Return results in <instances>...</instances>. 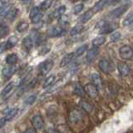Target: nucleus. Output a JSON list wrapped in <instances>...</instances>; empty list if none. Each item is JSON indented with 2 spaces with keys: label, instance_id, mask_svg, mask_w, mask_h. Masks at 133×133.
Instances as JSON below:
<instances>
[{
  "label": "nucleus",
  "instance_id": "1",
  "mask_svg": "<svg viewBox=\"0 0 133 133\" xmlns=\"http://www.w3.org/2000/svg\"><path fill=\"white\" fill-rule=\"evenodd\" d=\"M100 33L101 34H109L112 32H114L118 28V24L116 23H107L102 21L100 23Z\"/></svg>",
  "mask_w": 133,
  "mask_h": 133
},
{
  "label": "nucleus",
  "instance_id": "2",
  "mask_svg": "<svg viewBox=\"0 0 133 133\" xmlns=\"http://www.w3.org/2000/svg\"><path fill=\"white\" fill-rule=\"evenodd\" d=\"M54 65V62L52 59H47L41 62L38 66V72L41 76H45L47 75L50 71L52 70V66Z\"/></svg>",
  "mask_w": 133,
  "mask_h": 133
},
{
  "label": "nucleus",
  "instance_id": "3",
  "mask_svg": "<svg viewBox=\"0 0 133 133\" xmlns=\"http://www.w3.org/2000/svg\"><path fill=\"white\" fill-rule=\"evenodd\" d=\"M128 9H129V5H128V4H126V5H122V6H120L118 8H115V9H113V10H111L109 12V17H110L111 18H112V19L119 18Z\"/></svg>",
  "mask_w": 133,
  "mask_h": 133
},
{
  "label": "nucleus",
  "instance_id": "4",
  "mask_svg": "<svg viewBox=\"0 0 133 133\" xmlns=\"http://www.w3.org/2000/svg\"><path fill=\"white\" fill-rule=\"evenodd\" d=\"M66 33V28L65 27H62L58 25V26H55L51 28L48 30V36L52 37H62L65 35Z\"/></svg>",
  "mask_w": 133,
  "mask_h": 133
},
{
  "label": "nucleus",
  "instance_id": "5",
  "mask_svg": "<svg viewBox=\"0 0 133 133\" xmlns=\"http://www.w3.org/2000/svg\"><path fill=\"white\" fill-rule=\"evenodd\" d=\"M119 54L120 57L125 60H131L132 58V49L131 47H129L127 45L122 46V48H120L119 49Z\"/></svg>",
  "mask_w": 133,
  "mask_h": 133
},
{
  "label": "nucleus",
  "instance_id": "6",
  "mask_svg": "<svg viewBox=\"0 0 133 133\" xmlns=\"http://www.w3.org/2000/svg\"><path fill=\"white\" fill-rule=\"evenodd\" d=\"M86 94H87L91 98H96L98 96V89L92 83H87V84L83 87Z\"/></svg>",
  "mask_w": 133,
  "mask_h": 133
},
{
  "label": "nucleus",
  "instance_id": "7",
  "mask_svg": "<svg viewBox=\"0 0 133 133\" xmlns=\"http://www.w3.org/2000/svg\"><path fill=\"white\" fill-rule=\"evenodd\" d=\"M98 54H99V49L97 47L91 48V49H89L88 51H87V53L86 57H85L86 62L87 64L91 63V62H92L97 57Z\"/></svg>",
  "mask_w": 133,
  "mask_h": 133
},
{
  "label": "nucleus",
  "instance_id": "8",
  "mask_svg": "<svg viewBox=\"0 0 133 133\" xmlns=\"http://www.w3.org/2000/svg\"><path fill=\"white\" fill-rule=\"evenodd\" d=\"M69 121L73 124H77L80 122L82 119V113L77 110V109H73L69 112Z\"/></svg>",
  "mask_w": 133,
  "mask_h": 133
},
{
  "label": "nucleus",
  "instance_id": "9",
  "mask_svg": "<svg viewBox=\"0 0 133 133\" xmlns=\"http://www.w3.org/2000/svg\"><path fill=\"white\" fill-rule=\"evenodd\" d=\"M32 126L36 130H42L44 127V120L43 116L39 114H37L32 116Z\"/></svg>",
  "mask_w": 133,
  "mask_h": 133
},
{
  "label": "nucleus",
  "instance_id": "10",
  "mask_svg": "<svg viewBox=\"0 0 133 133\" xmlns=\"http://www.w3.org/2000/svg\"><path fill=\"white\" fill-rule=\"evenodd\" d=\"M17 72V68L14 65H9L8 66H5L3 68L2 74L3 77L5 79H9L11 78Z\"/></svg>",
  "mask_w": 133,
  "mask_h": 133
},
{
  "label": "nucleus",
  "instance_id": "11",
  "mask_svg": "<svg viewBox=\"0 0 133 133\" xmlns=\"http://www.w3.org/2000/svg\"><path fill=\"white\" fill-rule=\"evenodd\" d=\"M98 66L102 72L108 73V72H111V65L110 63V62L108 61L107 58H102V59L100 60L98 62Z\"/></svg>",
  "mask_w": 133,
  "mask_h": 133
},
{
  "label": "nucleus",
  "instance_id": "12",
  "mask_svg": "<svg viewBox=\"0 0 133 133\" xmlns=\"http://www.w3.org/2000/svg\"><path fill=\"white\" fill-rule=\"evenodd\" d=\"M18 108H7V109L3 111L4 114V120L6 122H10V121L15 117V116L18 114Z\"/></svg>",
  "mask_w": 133,
  "mask_h": 133
},
{
  "label": "nucleus",
  "instance_id": "13",
  "mask_svg": "<svg viewBox=\"0 0 133 133\" xmlns=\"http://www.w3.org/2000/svg\"><path fill=\"white\" fill-rule=\"evenodd\" d=\"M117 69L122 77H127L131 73V68L127 63L125 62H119L117 64Z\"/></svg>",
  "mask_w": 133,
  "mask_h": 133
},
{
  "label": "nucleus",
  "instance_id": "14",
  "mask_svg": "<svg viewBox=\"0 0 133 133\" xmlns=\"http://www.w3.org/2000/svg\"><path fill=\"white\" fill-rule=\"evenodd\" d=\"M96 12L93 10V8H91V9H89L87 10V12H85L84 14H83L81 17L80 18H79V21H80L81 23H87L89 20H91V18H93V16L95 15Z\"/></svg>",
  "mask_w": 133,
  "mask_h": 133
},
{
  "label": "nucleus",
  "instance_id": "15",
  "mask_svg": "<svg viewBox=\"0 0 133 133\" xmlns=\"http://www.w3.org/2000/svg\"><path fill=\"white\" fill-rule=\"evenodd\" d=\"M91 80L92 82V84H94L96 87H97V89L100 90L102 88V77L101 76L97 73V72H94V73H91Z\"/></svg>",
  "mask_w": 133,
  "mask_h": 133
},
{
  "label": "nucleus",
  "instance_id": "16",
  "mask_svg": "<svg viewBox=\"0 0 133 133\" xmlns=\"http://www.w3.org/2000/svg\"><path fill=\"white\" fill-rule=\"evenodd\" d=\"M75 57V53L74 52H70L66 54V55L62 57V59L61 60L60 62V68H65L66 66H68L71 62L72 61V59Z\"/></svg>",
  "mask_w": 133,
  "mask_h": 133
},
{
  "label": "nucleus",
  "instance_id": "17",
  "mask_svg": "<svg viewBox=\"0 0 133 133\" xmlns=\"http://www.w3.org/2000/svg\"><path fill=\"white\" fill-rule=\"evenodd\" d=\"M33 45H34V42H33L30 35L25 37L23 39V46L27 51H30V50L33 48Z\"/></svg>",
  "mask_w": 133,
  "mask_h": 133
},
{
  "label": "nucleus",
  "instance_id": "18",
  "mask_svg": "<svg viewBox=\"0 0 133 133\" xmlns=\"http://www.w3.org/2000/svg\"><path fill=\"white\" fill-rule=\"evenodd\" d=\"M108 4H109V0H99V1H97L95 3V5L93 7V10L96 12H100L107 5H108Z\"/></svg>",
  "mask_w": 133,
  "mask_h": 133
},
{
  "label": "nucleus",
  "instance_id": "19",
  "mask_svg": "<svg viewBox=\"0 0 133 133\" xmlns=\"http://www.w3.org/2000/svg\"><path fill=\"white\" fill-rule=\"evenodd\" d=\"M14 88V82H9L8 85H6L3 87V89L1 92V97H8V95H9L12 91Z\"/></svg>",
  "mask_w": 133,
  "mask_h": 133
},
{
  "label": "nucleus",
  "instance_id": "20",
  "mask_svg": "<svg viewBox=\"0 0 133 133\" xmlns=\"http://www.w3.org/2000/svg\"><path fill=\"white\" fill-rule=\"evenodd\" d=\"M65 12H66V6L62 5L60 7H58L51 14V16L52 18H60L61 16L65 14Z\"/></svg>",
  "mask_w": 133,
  "mask_h": 133
},
{
  "label": "nucleus",
  "instance_id": "21",
  "mask_svg": "<svg viewBox=\"0 0 133 133\" xmlns=\"http://www.w3.org/2000/svg\"><path fill=\"white\" fill-rule=\"evenodd\" d=\"M18 38L16 36H11L10 37H8V41L5 42L7 50L14 48V46H16V44L18 43Z\"/></svg>",
  "mask_w": 133,
  "mask_h": 133
},
{
  "label": "nucleus",
  "instance_id": "22",
  "mask_svg": "<svg viewBox=\"0 0 133 133\" xmlns=\"http://www.w3.org/2000/svg\"><path fill=\"white\" fill-rule=\"evenodd\" d=\"M18 60V57L16 53H10L6 57L5 62L8 65H15Z\"/></svg>",
  "mask_w": 133,
  "mask_h": 133
},
{
  "label": "nucleus",
  "instance_id": "23",
  "mask_svg": "<svg viewBox=\"0 0 133 133\" xmlns=\"http://www.w3.org/2000/svg\"><path fill=\"white\" fill-rule=\"evenodd\" d=\"M106 42V37L104 36H98L97 37H95V38L92 39L91 41V43H92V46L93 47H100V46L103 45Z\"/></svg>",
  "mask_w": 133,
  "mask_h": 133
},
{
  "label": "nucleus",
  "instance_id": "24",
  "mask_svg": "<svg viewBox=\"0 0 133 133\" xmlns=\"http://www.w3.org/2000/svg\"><path fill=\"white\" fill-rule=\"evenodd\" d=\"M55 80H56L55 75H50V76H48L45 79V81L43 84V87L44 89H46V88H48V87H51L54 83V82H55Z\"/></svg>",
  "mask_w": 133,
  "mask_h": 133
},
{
  "label": "nucleus",
  "instance_id": "25",
  "mask_svg": "<svg viewBox=\"0 0 133 133\" xmlns=\"http://www.w3.org/2000/svg\"><path fill=\"white\" fill-rule=\"evenodd\" d=\"M18 9L17 8L14 7L9 12H8V14L4 17V18H5L6 19H8V20H9V21H12L14 19L16 18V17H17V15H18Z\"/></svg>",
  "mask_w": 133,
  "mask_h": 133
},
{
  "label": "nucleus",
  "instance_id": "26",
  "mask_svg": "<svg viewBox=\"0 0 133 133\" xmlns=\"http://www.w3.org/2000/svg\"><path fill=\"white\" fill-rule=\"evenodd\" d=\"M83 25L82 23H78L71 29L70 30V35L71 36H76L77 34H79L82 30H83Z\"/></svg>",
  "mask_w": 133,
  "mask_h": 133
},
{
  "label": "nucleus",
  "instance_id": "27",
  "mask_svg": "<svg viewBox=\"0 0 133 133\" xmlns=\"http://www.w3.org/2000/svg\"><path fill=\"white\" fill-rule=\"evenodd\" d=\"M73 91H74V93L79 96V97H83V96H84V93H85L84 88H83L80 83H78V82L75 83Z\"/></svg>",
  "mask_w": 133,
  "mask_h": 133
},
{
  "label": "nucleus",
  "instance_id": "28",
  "mask_svg": "<svg viewBox=\"0 0 133 133\" xmlns=\"http://www.w3.org/2000/svg\"><path fill=\"white\" fill-rule=\"evenodd\" d=\"M29 28V24L27 22H20L18 25H17L16 29L18 32H26Z\"/></svg>",
  "mask_w": 133,
  "mask_h": 133
},
{
  "label": "nucleus",
  "instance_id": "29",
  "mask_svg": "<svg viewBox=\"0 0 133 133\" xmlns=\"http://www.w3.org/2000/svg\"><path fill=\"white\" fill-rule=\"evenodd\" d=\"M8 32H9V28L5 25L3 23L0 22V38H3V37H5Z\"/></svg>",
  "mask_w": 133,
  "mask_h": 133
},
{
  "label": "nucleus",
  "instance_id": "30",
  "mask_svg": "<svg viewBox=\"0 0 133 133\" xmlns=\"http://www.w3.org/2000/svg\"><path fill=\"white\" fill-rule=\"evenodd\" d=\"M53 3V0H44V1L40 4L39 9L42 11H46L52 6V4Z\"/></svg>",
  "mask_w": 133,
  "mask_h": 133
},
{
  "label": "nucleus",
  "instance_id": "31",
  "mask_svg": "<svg viewBox=\"0 0 133 133\" xmlns=\"http://www.w3.org/2000/svg\"><path fill=\"white\" fill-rule=\"evenodd\" d=\"M80 105H81L82 109L84 110L86 112H87V113H90V112L92 111V106H91L89 102L84 101V100L80 102Z\"/></svg>",
  "mask_w": 133,
  "mask_h": 133
},
{
  "label": "nucleus",
  "instance_id": "32",
  "mask_svg": "<svg viewBox=\"0 0 133 133\" xmlns=\"http://www.w3.org/2000/svg\"><path fill=\"white\" fill-rule=\"evenodd\" d=\"M37 93L30 95L28 97H27L26 100H25V105H27V106L32 105V104L37 101Z\"/></svg>",
  "mask_w": 133,
  "mask_h": 133
},
{
  "label": "nucleus",
  "instance_id": "33",
  "mask_svg": "<svg viewBox=\"0 0 133 133\" xmlns=\"http://www.w3.org/2000/svg\"><path fill=\"white\" fill-rule=\"evenodd\" d=\"M43 18V12L40 11V12H37V14H35L34 16H33L32 18H31L30 19H31L32 23L37 24V23H38L41 22V20H42V18Z\"/></svg>",
  "mask_w": 133,
  "mask_h": 133
},
{
  "label": "nucleus",
  "instance_id": "34",
  "mask_svg": "<svg viewBox=\"0 0 133 133\" xmlns=\"http://www.w3.org/2000/svg\"><path fill=\"white\" fill-rule=\"evenodd\" d=\"M121 37H122V33L120 32H112L110 35V41L111 43H116L121 39Z\"/></svg>",
  "mask_w": 133,
  "mask_h": 133
},
{
  "label": "nucleus",
  "instance_id": "35",
  "mask_svg": "<svg viewBox=\"0 0 133 133\" xmlns=\"http://www.w3.org/2000/svg\"><path fill=\"white\" fill-rule=\"evenodd\" d=\"M12 8H14V5H12V4H7L6 6H4L2 9L0 10V17L4 18V17L8 14V12H9Z\"/></svg>",
  "mask_w": 133,
  "mask_h": 133
},
{
  "label": "nucleus",
  "instance_id": "36",
  "mask_svg": "<svg viewBox=\"0 0 133 133\" xmlns=\"http://www.w3.org/2000/svg\"><path fill=\"white\" fill-rule=\"evenodd\" d=\"M87 48H88L87 44H83V45H82L81 47H79L76 50V52H75V56H76V57H80V56H82V54L84 53L87 51Z\"/></svg>",
  "mask_w": 133,
  "mask_h": 133
},
{
  "label": "nucleus",
  "instance_id": "37",
  "mask_svg": "<svg viewBox=\"0 0 133 133\" xmlns=\"http://www.w3.org/2000/svg\"><path fill=\"white\" fill-rule=\"evenodd\" d=\"M58 23H59L60 26H62V27H66L69 24V21H68V18H66V16H64V14L61 16L60 18H58Z\"/></svg>",
  "mask_w": 133,
  "mask_h": 133
},
{
  "label": "nucleus",
  "instance_id": "38",
  "mask_svg": "<svg viewBox=\"0 0 133 133\" xmlns=\"http://www.w3.org/2000/svg\"><path fill=\"white\" fill-rule=\"evenodd\" d=\"M132 22H133V18H132V14H129V15H127V17L126 18L123 20V23H122V25L124 27H128L130 26V25L132 24Z\"/></svg>",
  "mask_w": 133,
  "mask_h": 133
},
{
  "label": "nucleus",
  "instance_id": "39",
  "mask_svg": "<svg viewBox=\"0 0 133 133\" xmlns=\"http://www.w3.org/2000/svg\"><path fill=\"white\" fill-rule=\"evenodd\" d=\"M50 50H51V44H45L41 48L39 53H40V55H45V54H47Z\"/></svg>",
  "mask_w": 133,
  "mask_h": 133
},
{
  "label": "nucleus",
  "instance_id": "40",
  "mask_svg": "<svg viewBox=\"0 0 133 133\" xmlns=\"http://www.w3.org/2000/svg\"><path fill=\"white\" fill-rule=\"evenodd\" d=\"M83 8H84V4H83V3L77 4V5L74 7V14H80V12L83 10Z\"/></svg>",
  "mask_w": 133,
  "mask_h": 133
},
{
  "label": "nucleus",
  "instance_id": "41",
  "mask_svg": "<svg viewBox=\"0 0 133 133\" xmlns=\"http://www.w3.org/2000/svg\"><path fill=\"white\" fill-rule=\"evenodd\" d=\"M41 10L39 9V8L38 7H33L32 9H31V11H30V12H29V17H30V18H32L33 16H34L35 14H37V12H40Z\"/></svg>",
  "mask_w": 133,
  "mask_h": 133
},
{
  "label": "nucleus",
  "instance_id": "42",
  "mask_svg": "<svg viewBox=\"0 0 133 133\" xmlns=\"http://www.w3.org/2000/svg\"><path fill=\"white\" fill-rule=\"evenodd\" d=\"M7 51V48H6V44H5V42H2L0 43V54L6 52Z\"/></svg>",
  "mask_w": 133,
  "mask_h": 133
},
{
  "label": "nucleus",
  "instance_id": "43",
  "mask_svg": "<svg viewBox=\"0 0 133 133\" xmlns=\"http://www.w3.org/2000/svg\"><path fill=\"white\" fill-rule=\"evenodd\" d=\"M8 3V0H0V10H1L4 6H6Z\"/></svg>",
  "mask_w": 133,
  "mask_h": 133
},
{
  "label": "nucleus",
  "instance_id": "44",
  "mask_svg": "<svg viewBox=\"0 0 133 133\" xmlns=\"http://www.w3.org/2000/svg\"><path fill=\"white\" fill-rule=\"evenodd\" d=\"M6 122H6L5 120H4V118H3V117L0 119V128H2V127L4 126V125L6 124Z\"/></svg>",
  "mask_w": 133,
  "mask_h": 133
},
{
  "label": "nucleus",
  "instance_id": "45",
  "mask_svg": "<svg viewBox=\"0 0 133 133\" xmlns=\"http://www.w3.org/2000/svg\"><path fill=\"white\" fill-rule=\"evenodd\" d=\"M25 131H26V132H32V133H34V132H37V130L34 127H30V128L27 129V130Z\"/></svg>",
  "mask_w": 133,
  "mask_h": 133
},
{
  "label": "nucleus",
  "instance_id": "46",
  "mask_svg": "<svg viewBox=\"0 0 133 133\" xmlns=\"http://www.w3.org/2000/svg\"><path fill=\"white\" fill-rule=\"evenodd\" d=\"M121 1H122V0H109V4H116Z\"/></svg>",
  "mask_w": 133,
  "mask_h": 133
},
{
  "label": "nucleus",
  "instance_id": "47",
  "mask_svg": "<svg viewBox=\"0 0 133 133\" xmlns=\"http://www.w3.org/2000/svg\"><path fill=\"white\" fill-rule=\"evenodd\" d=\"M20 1L22 3H28V2H30L31 0H20Z\"/></svg>",
  "mask_w": 133,
  "mask_h": 133
}]
</instances>
